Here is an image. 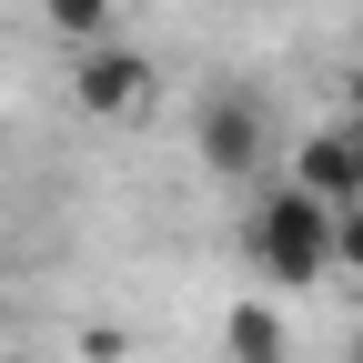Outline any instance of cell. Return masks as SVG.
I'll list each match as a JSON object with an SVG mask.
<instances>
[{"label":"cell","mask_w":363,"mask_h":363,"mask_svg":"<svg viewBox=\"0 0 363 363\" xmlns=\"http://www.w3.org/2000/svg\"><path fill=\"white\" fill-rule=\"evenodd\" d=\"M242 262L272 293H313L333 272V202H313L303 182H262L242 212Z\"/></svg>","instance_id":"obj_1"},{"label":"cell","mask_w":363,"mask_h":363,"mask_svg":"<svg viewBox=\"0 0 363 363\" xmlns=\"http://www.w3.org/2000/svg\"><path fill=\"white\" fill-rule=\"evenodd\" d=\"M192 162H202L212 182H262V162H272V111H262V91H242V81L202 91V101H192Z\"/></svg>","instance_id":"obj_2"},{"label":"cell","mask_w":363,"mask_h":363,"mask_svg":"<svg viewBox=\"0 0 363 363\" xmlns=\"http://www.w3.org/2000/svg\"><path fill=\"white\" fill-rule=\"evenodd\" d=\"M71 101L91 121H142L162 101V71L142 51H121V40H101V51H71Z\"/></svg>","instance_id":"obj_3"},{"label":"cell","mask_w":363,"mask_h":363,"mask_svg":"<svg viewBox=\"0 0 363 363\" xmlns=\"http://www.w3.org/2000/svg\"><path fill=\"white\" fill-rule=\"evenodd\" d=\"M283 182H303L313 202H333V212H343V202H353V172H343V131H333V121H323V131H303V142H293V162H283Z\"/></svg>","instance_id":"obj_4"},{"label":"cell","mask_w":363,"mask_h":363,"mask_svg":"<svg viewBox=\"0 0 363 363\" xmlns=\"http://www.w3.org/2000/svg\"><path fill=\"white\" fill-rule=\"evenodd\" d=\"M222 353H233V363H283L293 343H283V313H272V303H233V313H222Z\"/></svg>","instance_id":"obj_5"},{"label":"cell","mask_w":363,"mask_h":363,"mask_svg":"<svg viewBox=\"0 0 363 363\" xmlns=\"http://www.w3.org/2000/svg\"><path fill=\"white\" fill-rule=\"evenodd\" d=\"M40 21H51L71 51H101V40H121V0H40Z\"/></svg>","instance_id":"obj_6"},{"label":"cell","mask_w":363,"mask_h":363,"mask_svg":"<svg viewBox=\"0 0 363 363\" xmlns=\"http://www.w3.org/2000/svg\"><path fill=\"white\" fill-rule=\"evenodd\" d=\"M333 262H343V272H363V202H343V212H333Z\"/></svg>","instance_id":"obj_7"},{"label":"cell","mask_w":363,"mask_h":363,"mask_svg":"<svg viewBox=\"0 0 363 363\" xmlns=\"http://www.w3.org/2000/svg\"><path fill=\"white\" fill-rule=\"evenodd\" d=\"M333 131H343V172H353V202H363V111H343Z\"/></svg>","instance_id":"obj_8"},{"label":"cell","mask_w":363,"mask_h":363,"mask_svg":"<svg viewBox=\"0 0 363 363\" xmlns=\"http://www.w3.org/2000/svg\"><path fill=\"white\" fill-rule=\"evenodd\" d=\"M343 363H363V333H353V353H343Z\"/></svg>","instance_id":"obj_9"}]
</instances>
